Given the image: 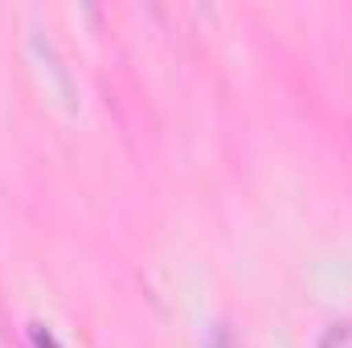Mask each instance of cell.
Masks as SVG:
<instances>
[{"label":"cell","instance_id":"obj_1","mask_svg":"<svg viewBox=\"0 0 352 348\" xmlns=\"http://www.w3.org/2000/svg\"><path fill=\"white\" fill-rule=\"evenodd\" d=\"M320 348H352V324H336V328L320 340Z\"/></svg>","mask_w":352,"mask_h":348},{"label":"cell","instance_id":"obj_2","mask_svg":"<svg viewBox=\"0 0 352 348\" xmlns=\"http://www.w3.org/2000/svg\"><path fill=\"white\" fill-rule=\"evenodd\" d=\"M33 340H37V348H58L50 340V332H41V328H33Z\"/></svg>","mask_w":352,"mask_h":348}]
</instances>
